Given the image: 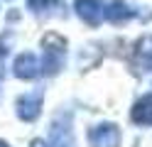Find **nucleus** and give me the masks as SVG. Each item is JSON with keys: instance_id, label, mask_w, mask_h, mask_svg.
<instances>
[{"instance_id": "nucleus-1", "label": "nucleus", "mask_w": 152, "mask_h": 147, "mask_svg": "<svg viewBox=\"0 0 152 147\" xmlns=\"http://www.w3.org/2000/svg\"><path fill=\"white\" fill-rule=\"evenodd\" d=\"M42 47H44V52H42V74L56 76L66 64V47L69 44H66V39L61 34L49 32V34H44Z\"/></svg>"}, {"instance_id": "nucleus-2", "label": "nucleus", "mask_w": 152, "mask_h": 147, "mask_svg": "<svg viewBox=\"0 0 152 147\" xmlns=\"http://www.w3.org/2000/svg\"><path fill=\"white\" fill-rule=\"evenodd\" d=\"M42 105H44V91L42 88H34L30 93H22L15 103V113L20 120L25 123H34L37 118L42 115Z\"/></svg>"}, {"instance_id": "nucleus-3", "label": "nucleus", "mask_w": 152, "mask_h": 147, "mask_svg": "<svg viewBox=\"0 0 152 147\" xmlns=\"http://www.w3.org/2000/svg\"><path fill=\"white\" fill-rule=\"evenodd\" d=\"M88 147H120V130L115 123H98L86 132Z\"/></svg>"}, {"instance_id": "nucleus-4", "label": "nucleus", "mask_w": 152, "mask_h": 147, "mask_svg": "<svg viewBox=\"0 0 152 147\" xmlns=\"http://www.w3.org/2000/svg\"><path fill=\"white\" fill-rule=\"evenodd\" d=\"M12 74H15L17 78H25V81L37 78V76L42 74V61H39V56L32 54V52L17 54L15 61H12Z\"/></svg>"}, {"instance_id": "nucleus-5", "label": "nucleus", "mask_w": 152, "mask_h": 147, "mask_svg": "<svg viewBox=\"0 0 152 147\" xmlns=\"http://www.w3.org/2000/svg\"><path fill=\"white\" fill-rule=\"evenodd\" d=\"M49 147H74V132H71V120L66 115L54 118L49 127Z\"/></svg>"}, {"instance_id": "nucleus-6", "label": "nucleus", "mask_w": 152, "mask_h": 147, "mask_svg": "<svg viewBox=\"0 0 152 147\" xmlns=\"http://www.w3.org/2000/svg\"><path fill=\"white\" fill-rule=\"evenodd\" d=\"M74 10H76V15L91 27L101 25V20L106 17V5H103V0H76Z\"/></svg>"}, {"instance_id": "nucleus-7", "label": "nucleus", "mask_w": 152, "mask_h": 147, "mask_svg": "<svg viewBox=\"0 0 152 147\" xmlns=\"http://www.w3.org/2000/svg\"><path fill=\"white\" fill-rule=\"evenodd\" d=\"M137 15H140L137 7L132 3H128V0H110L106 5V20L113 25H123L128 20H135Z\"/></svg>"}, {"instance_id": "nucleus-8", "label": "nucleus", "mask_w": 152, "mask_h": 147, "mask_svg": "<svg viewBox=\"0 0 152 147\" xmlns=\"http://www.w3.org/2000/svg\"><path fill=\"white\" fill-rule=\"evenodd\" d=\"M130 120L135 123V125H152V93L142 96L140 101L132 105Z\"/></svg>"}, {"instance_id": "nucleus-9", "label": "nucleus", "mask_w": 152, "mask_h": 147, "mask_svg": "<svg viewBox=\"0 0 152 147\" xmlns=\"http://www.w3.org/2000/svg\"><path fill=\"white\" fill-rule=\"evenodd\" d=\"M135 66L145 74H152V37H142L135 47Z\"/></svg>"}, {"instance_id": "nucleus-10", "label": "nucleus", "mask_w": 152, "mask_h": 147, "mask_svg": "<svg viewBox=\"0 0 152 147\" xmlns=\"http://www.w3.org/2000/svg\"><path fill=\"white\" fill-rule=\"evenodd\" d=\"M61 5V0H27V10L34 15H47Z\"/></svg>"}, {"instance_id": "nucleus-11", "label": "nucleus", "mask_w": 152, "mask_h": 147, "mask_svg": "<svg viewBox=\"0 0 152 147\" xmlns=\"http://www.w3.org/2000/svg\"><path fill=\"white\" fill-rule=\"evenodd\" d=\"M3 56H5V49H3V47H0V59H3Z\"/></svg>"}, {"instance_id": "nucleus-12", "label": "nucleus", "mask_w": 152, "mask_h": 147, "mask_svg": "<svg viewBox=\"0 0 152 147\" xmlns=\"http://www.w3.org/2000/svg\"><path fill=\"white\" fill-rule=\"evenodd\" d=\"M0 147H7V145H5V142H3V140H0Z\"/></svg>"}]
</instances>
